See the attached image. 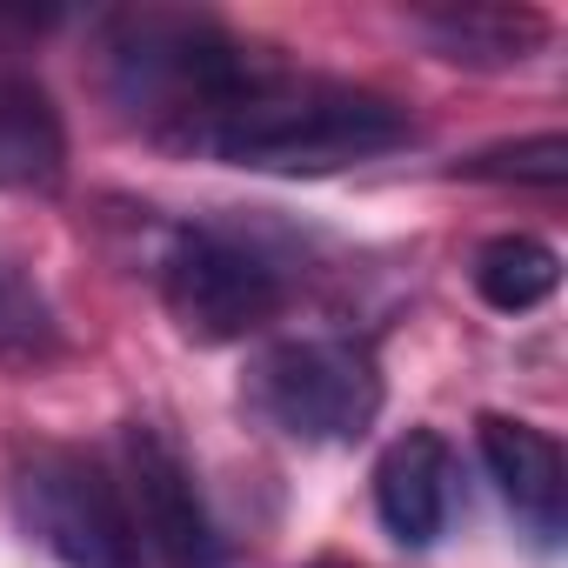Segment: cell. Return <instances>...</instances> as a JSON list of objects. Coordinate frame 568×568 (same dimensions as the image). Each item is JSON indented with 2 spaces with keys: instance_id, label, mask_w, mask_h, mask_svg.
I'll return each mask as SVG.
<instances>
[{
  "instance_id": "obj_13",
  "label": "cell",
  "mask_w": 568,
  "mask_h": 568,
  "mask_svg": "<svg viewBox=\"0 0 568 568\" xmlns=\"http://www.w3.org/2000/svg\"><path fill=\"white\" fill-rule=\"evenodd\" d=\"M462 174H475V181L561 187V181H568V141H561V134H535V141H515V148H488V154L462 161Z\"/></svg>"
},
{
  "instance_id": "obj_14",
  "label": "cell",
  "mask_w": 568,
  "mask_h": 568,
  "mask_svg": "<svg viewBox=\"0 0 568 568\" xmlns=\"http://www.w3.org/2000/svg\"><path fill=\"white\" fill-rule=\"evenodd\" d=\"M315 568H348V561H315Z\"/></svg>"
},
{
  "instance_id": "obj_3",
  "label": "cell",
  "mask_w": 568,
  "mask_h": 568,
  "mask_svg": "<svg viewBox=\"0 0 568 568\" xmlns=\"http://www.w3.org/2000/svg\"><path fill=\"white\" fill-rule=\"evenodd\" d=\"M161 295L187 342H241L288 308V267L234 227H181L161 254Z\"/></svg>"
},
{
  "instance_id": "obj_11",
  "label": "cell",
  "mask_w": 568,
  "mask_h": 568,
  "mask_svg": "<svg viewBox=\"0 0 568 568\" xmlns=\"http://www.w3.org/2000/svg\"><path fill=\"white\" fill-rule=\"evenodd\" d=\"M555 281H561V261L548 241L535 234H495L481 254H475V295L501 315H528L555 295Z\"/></svg>"
},
{
  "instance_id": "obj_12",
  "label": "cell",
  "mask_w": 568,
  "mask_h": 568,
  "mask_svg": "<svg viewBox=\"0 0 568 568\" xmlns=\"http://www.w3.org/2000/svg\"><path fill=\"white\" fill-rule=\"evenodd\" d=\"M61 355V328H54V308L34 281L0 261V362H21V368H41Z\"/></svg>"
},
{
  "instance_id": "obj_2",
  "label": "cell",
  "mask_w": 568,
  "mask_h": 568,
  "mask_svg": "<svg viewBox=\"0 0 568 568\" xmlns=\"http://www.w3.org/2000/svg\"><path fill=\"white\" fill-rule=\"evenodd\" d=\"M101 54H108L114 101L134 108V114H154L161 134L247 74L241 48L207 14H174V8L114 14L108 34H101Z\"/></svg>"
},
{
  "instance_id": "obj_6",
  "label": "cell",
  "mask_w": 568,
  "mask_h": 568,
  "mask_svg": "<svg viewBox=\"0 0 568 568\" xmlns=\"http://www.w3.org/2000/svg\"><path fill=\"white\" fill-rule=\"evenodd\" d=\"M128 488H134V515H141L148 548L161 555V568H227V548L194 488V468L154 422L128 428Z\"/></svg>"
},
{
  "instance_id": "obj_8",
  "label": "cell",
  "mask_w": 568,
  "mask_h": 568,
  "mask_svg": "<svg viewBox=\"0 0 568 568\" xmlns=\"http://www.w3.org/2000/svg\"><path fill=\"white\" fill-rule=\"evenodd\" d=\"M475 442H481V462H488V481L501 488V501L541 541H555L561 535V508H568V468H561L555 435L535 428V422H515V415H481Z\"/></svg>"
},
{
  "instance_id": "obj_7",
  "label": "cell",
  "mask_w": 568,
  "mask_h": 568,
  "mask_svg": "<svg viewBox=\"0 0 568 568\" xmlns=\"http://www.w3.org/2000/svg\"><path fill=\"white\" fill-rule=\"evenodd\" d=\"M455 508V455L435 428H408L375 462V515L402 548H435Z\"/></svg>"
},
{
  "instance_id": "obj_4",
  "label": "cell",
  "mask_w": 568,
  "mask_h": 568,
  "mask_svg": "<svg viewBox=\"0 0 568 568\" xmlns=\"http://www.w3.org/2000/svg\"><path fill=\"white\" fill-rule=\"evenodd\" d=\"M247 388L254 408L295 442H355L382 415V375L362 342H322V335L274 342L254 362Z\"/></svg>"
},
{
  "instance_id": "obj_1",
  "label": "cell",
  "mask_w": 568,
  "mask_h": 568,
  "mask_svg": "<svg viewBox=\"0 0 568 568\" xmlns=\"http://www.w3.org/2000/svg\"><path fill=\"white\" fill-rule=\"evenodd\" d=\"M408 114L388 94L322 81V74H241L207 108L168 128L174 148L254 168V174H335L408 141Z\"/></svg>"
},
{
  "instance_id": "obj_5",
  "label": "cell",
  "mask_w": 568,
  "mask_h": 568,
  "mask_svg": "<svg viewBox=\"0 0 568 568\" xmlns=\"http://www.w3.org/2000/svg\"><path fill=\"white\" fill-rule=\"evenodd\" d=\"M14 508L28 535L68 568H134V528L114 481L74 448H28L14 462Z\"/></svg>"
},
{
  "instance_id": "obj_9",
  "label": "cell",
  "mask_w": 568,
  "mask_h": 568,
  "mask_svg": "<svg viewBox=\"0 0 568 568\" xmlns=\"http://www.w3.org/2000/svg\"><path fill=\"white\" fill-rule=\"evenodd\" d=\"M422 41L442 61L462 68H515L548 41V14L535 8H495V0H462V8H422L415 14Z\"/></svg>"
},
{
  "instance_id": "obj_10",
  "label": "cell",
  "mask_w": 568,
  "mask_h": 568,
  "mask_svg": "<svg viewBox=\"0 0 568 568\" xmlns=\"http://www.w3.org/2000/svg\"><path fill=\"white\" fill-rule=\"evenodd\" d=\"M68 174V134L34 81H0V194H41Z\"/></svg>"
}]
</instances>
